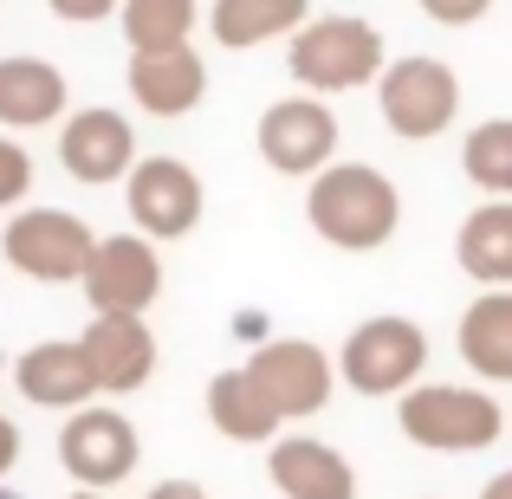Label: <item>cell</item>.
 <instances>
[{"label":"cell","instance_id":"cell-13","mask_svg":"<svg viewBox=\"0 0 512 499\" xmlns=\"http://www.w3.org/2000/svg\"><path fill=\"white\" fill-rule=\"evenodd\" d=\"M13 389H20L33 409H59L78 415L98 402V376H91V357L78 337H46V344H26L13 357Z\"/></svg>","mask_w":512,"mask_h":499},{"label":"cell","instance_id":"cell-12","mask_svg":"<svg viewBox=\"0 0 512 499\" xmlns=\"http://www.w3.org/2000/svg\"><path fill=\"white\" fill-rule=\"evenodd\" d=\"M59 163H65L72 182H85V188L130 182V169L143 163V156H137V130H130V117H117L111 104L72 111L59 124Z\"/></svg>","mask_w":512,"mask_h":499},{"label":"cell","instance_id":"cell-4","mask_svg":"<svg viewBox=\"0 0 512 499\" xmlns=\"http://www.w3.org/2000/svg\"><path fill=\"white\" fill-rule=\"evenodd\" d=\"M376 111L402 143H428L461 117V78H454L448 59H428V52L389 59L383 78H376Z\"/></svg>","mask_w":512,"mask_h":499},{"label":"cell","instance_id":"cell-21","mask_svg":"<svg viewBox=\"0 0 512 499\" xmlns=\"http://www.w3.org/2000/svg\"><path fill=\"white\" fill-rule=\"evenodd\" d=\"M208 422L221 428L227 441H240V448H266V441H279V409L266 402V389L253 383L247 363H240V370H221L208 383Z\"/></svg>","mask_w":512,"mask_h":499},{"label":"cell","instance_id":"cell-14","mask_svg":"<svg viewBox=\"0 0 512 499\" xmlns=\"http://www.w3.org/2000/svg\"><path fill=\"white\" fill-rule=\"evenodd\" d=\"M78 344H85V357H91L98 396H137L156 376V357H163L150 318H91Z\"/></svg>","mask_w":512,"mask_h":499},{"label":"cell","instance_id":"cell-22","mask_svg":"<svg viewBox=\"0 0 512 499\" xmlns=\"http://www.w3.org/2000/svg\"><path fill=\"white\" fill-rule=\"evenodd\" d=\"M117 26H124L130 52H169L188 46L201 26V0H124L117 7Z\"/></svg>","mask_w":512,"mask_h":499},{"label":"cell","instance_id":"cell-20","mask_svg":"<svg viewBox=\"0 0 512 499\" xmlns=\"http://www.w3.org/2000/svg\"><path fill=\"white\" fill-rule=\"evenodd\" d=\"M454 260L487 292L512 286V201H480V208L454 227Z\"/></svg>","mask_w":512,"mask_h":499},{"label":"cell","instance_id":"cell-15","mask_svg":"<svg viewBox=\"0 0 512 499\" xmlns=\"http://www.w3.org/2000/svg\"><path fill=\"white\" fill-rule=\"evenodd\" d=\"M130 104L143 117H188L208 98V65L195 46H169V52H130Z\"/></svg>","mask_w":512,"mask_h":499},{"label":"cell","instance_id":"cell-16","mask_svg":"<svg viewBox=\"0 0 512 499\" xmlns=\"http://www.w3.org/2000/svg\"><path fill=\"white\" fill-rule=\"evenodd\" d=\"M266 480L286 499H357V467L318 435H279L266 454Z\"/></svg>","mask_w":512,"mask_h":499},{"label":"cell","instance_id":"cell-8","mask_svg":"<svg viewBox=\"0 0 512 499\" xmlns=\"http://www.w3.org/2000/svg\"><path fill=\"white\" fill-rule=\"evenodd\" d=\"M137 461H143V435H137V422H130L124 409L91 402V409L65 415V428H59V467L78 480V487L111 493V487H124V480L137 474Z\"/></svg>","mask_w":512,"mask_h":499},{"label":"cell","instance_id":"cell-32","mask_svg":"<svg viewBox=\"0 0 512 499\" xmlns=\"http://www.w3.org/2000/svg\"><path fill=\"white\" fill-rule=\"evenodd\" d=\"M422 499H435V493H422Z\"/></svg>","mask_w":512,"mask_h":499},{"label":"cell","instance_id":"cell-9","mask_svg":"<svg viewBox=\"0 0 512 499\" xmlns=\"http://www.w3.org/2000/svg\"><path fill=\"white\" fill-rule=\"evenodd\" d=\"M78 286L91 299V318H143L163 299V253L150 234H98Z\"/></svg>","mask_w":512,"mask_h":499},{"label":"cell","instance_id":"cell-29","mask_svg":"<svg viewBox=\"0 0 512 499\" xmlns=\"http://www.w3.org/2000/svg\"><path fill=\"white\" fill-rule=\"evenodd\" d=\"M480 499H512V467H506V474H493L487 487H480Z\"/></svg>","mask_w":512,"mask_h":499},{"label":"cell","instance_id":"cell-2","mask_svg":"<svg viewBox=\"0 0 512 499\" xmlns=\"http://www.w3.org/2000/svg\"><path fill=\"white\" fill-rule=\"evenodd\" d=\"M383 65H389L383 33H376L370 20H357V13H318V20H305L299 33H292V46H286L292 85L312 91V98H338V91L376 85Z\"/></svg>","mask_w":512,"mask_h":499},{"label":"cell","instance_id":"cell-1","mask_svg":"<svg viewBox=\"0 0 512 499\" xmlns=\"http://www.w3.org/2000/svg\"><path fill=\"white\" fill-rule=\"evenodd\" d=\"M305 221L338 253H376L402 227V188L370 163H331L305 188Z\"/></svg>","mask_w":512,"mask_h":499},{"label":"cell","instance_id":"cell-11","mask_svg":"<svg viewBox=\"0 0 512 499\" xmlns=\"http://www.w3.org/2000/svg\"><path fill=\"white\" fill-rule=\"evenodd\" d=\"M124 208H130V221H137V234L182 240V234H195L208 195H201V175L188 169L182 156H143L124 182Z\"/></svg>","mask_w":512,"mask_h":499},{"label":"cell","instance_id":"cell-7","mask_svg":"<svg viewBox=\"0 0 512 499\" xmlns=\"http://www.w3.org/2000/svg\"><path fill=\"white\" fill-rule=\"evenodd\" d=\"M253 143H260L266 169L312 182V175H325L331 163H338L344 124H338V111H331L325 98H312V91H292V98H279V104H266V111H260Z\"/></svg>","mask_w":512,"mask_h":499},{"label":"cell","instance_id":"cell-3","mask_svg":"<svg viewBox=\"0 0 512 499\" xmlns=\"http://www.w3.org/2000/svg\"><path fill=\"white\" fill-rule=\"evenodd\" d=\"M396 428L428 454H480L506 435V409L487 383H415L396 396Z\"/></svg>","mask_w":512,"mask_h":499},{"label":"cell","instance_id":"cell-10","mask_svg":"<svg viewBox=\"0 0 512 499\" xmlns=\"http://www.w3.org/2000/svg\"><path fill=\"white\" fill-rule=\"evenodd\" d=\"M247 370H253V383L266 389V402L279 409V422L318 415L331 402V389H338V357H325L312 337H266L247 357Z\"/></svg>","mask_w":512,"mask_h":499},{"label":"cell","instance_id":"cell-5","mask_svg":"<svg viewBox=\"0 0 512 499\" xmlns=\"http://www.w3.org/2000/svg\"><path fill=\"white\" fill-rule=\"evenodd\" d=\"M428 370V331L415 318H363L338 350V383L357 396H409Z\"/></svg>","mask_w":512,"mask_h":499},{"label":"cell","instance_id":"cell-27","mask_svg":"<svg viewBox=\"0 0 512 499\" xmlns=\"http://www.w3.org/2000/svg\"><path fill=\"white\" fill-rule=\"evenodd\" d=\"M143 499H208V487H201V480H156Z\"/></svg>","mask_w":512,"mask_h":499},{"label":"cell","instance_id":"cell-19","mask_svg":"<svg viewBox=\"0 0 512 499\" xmlns=\"http://www.w3.org/2000/svg\"><path fill=\"white\" fill-rule=\"evenodd\" d=\"M208 33L221 52H253L266 39H292L305 20H312V0H214L208 13Z\"/></svg>","mask_w":512,"mask_h":499},{"label":"cell","instance_id":"cell-30","mask_svg":"<svg viewBox=\"0 0 512 499\" xmlns=\"http://www.w3.org/2000/svg\"><path fill=\"white\" fill-rule=\"evenodd\" d=\"M65 499H104V493H91V487H78V493H65Z\"/></svg>","mask_w":512,"mask_h":499},{"label":"cell","instance_id":"cell-26","mask_svg":"<svg viewBox=\"0 0 512 499\" xmlns=\"http://www.w3.org/2000/svg\"><path fill=\"white\" fill-rule=\"evenodd\" d=\"M46 7L59 13V20H72V26H91V20H111L124 0H46Z\"/></svg>","mask_w":512,"mask_h":499},{"label":"cell","instance_id":"cell-31","mask_svg":"<svg viewBox=\"0 0 512 499\" xmlns=\"http://www.w3.org/2000/svg\"><path fill=\"white\" fill-rule=\"evenodd\" d=\"M506 435H512V409H506Z\"/></svg>","mask_w":512,"mask_h":499},{"label":"cell","instance_id":"cell-28","mask_svg":"<svg viewBox=\"0 0 512 499\" xmlns=\"http://www.w3.org/2000/svg\"><path fill=\"white\" fill-rule=\"evenodd\" d=\"M13 461H20V428H13L7 415H0V480L13 474Z\"/></svg>","mask_w":512,"mask_h":499},{"label":"cell","instance_id":"cell-24","mask_svg":"<svg viewBox=\"0 0 512 499\" xmlns=\"http://www.w3.org/2000/svg\"><path fill=\"white\" fill-rule=\"evenodd\" d=\"M26 195H33V156L0 130V214H20Z\"/></svg>","mask_w":512,"mask_h":499},{"label":"cell","instance_id":"cell-23","mask_svg":"<svg viewBox=\"0 0 512 499\" xmlns=\"http://www.w3.org/2000/svg\"><path fill=\"white\" fill-rule=\"evenodd\" d=\"M461 169L487 201H512V117H487V124L467 130Z\"/></svg>","mask_w":512,"mask_h":499},{"label":"cell","instance_id":"cell-17","mask_svg":"<svg viewBox=\"0 0 512 499\" xmlns=\"http://www.w3.org/2000/svg\"><path fill=\"white\" fill-rule=\"evenodd\" d=\"M65 104H72V85H65V72L52 59H33V52L0 59V130L59 124Z\"/></svg>","mask_w":512,"mask_h":499},{"label":"cell","instance_id":"cell-18","mask_svg":"<svg viewBox=\"0 0 512 499\" xmlns=\"http://www.w3.org/2000/svg\"><path fill=\"white\" fill-rule=\"evenodd\" d=\"M454 350L480 383H512V286L480 292L454 325Z\"/></svg>","mask_w":512,"mask_h":499},{"label":"cell","instance_id":"cell-25","mask_svg":"<svg viewBox=\"0 0 512 499\" xmlns=\"http://www.w3.org/2000/svg\"><path fill=\"white\" fill-rule=\"evenodd\" d=\"M422 13L441 20V26H474V20L493 13V0H422Z\"/></svg>","mask_w":512,"mask_h":499},{"label":"cell","instance_id":"cell-6","mask_svg":"<svg viewBox=\"0 0 512 499\" xmlns=\"http://www.w3.org/2000/svg\"><path fill=\"white\" fill-rule=\"evenodd\" d=\"M91 247H98V234H91V221H78L72 208H20L0 227L7 266L26 273V279H39V286H78L85 266H91Z\"/></svg>","mask_w":512,"mask_h":499}]
</instances>
